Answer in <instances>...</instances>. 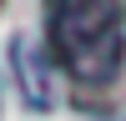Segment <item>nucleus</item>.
<instances>
[{
  "mask_svg": "<svg viewBox=\"0 0 126 121\" xmlns=\"http://www.w3.org/2000/svg\"><path fill=\"white\" fill-rule=\"evenodd\" d=\"M50 50H56V66L81 86L116 81L126 60L121 0H50Z\"/></svg>",
  "mask_w": 126,
  "mask_h": 121,
  "instance_id": "f257e3e1",
  "label": "nucleus"
}]
</instances>
